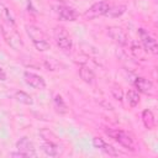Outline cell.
I'll return each instance as SVG.
<instances>
[{
	"mask_svg": "<svg viewBox=\"0 0 158 158\" xmlns=\"http://www.w3.org/2000/svg\"><path fill=\"white\" fill-rule=\"evenodd\" d=\"M10 156H11V157H20V158L25 157V156H23V154H22L21 152H19V151H17V152H15V153H11Z\"/></svg>",
	"mask_w": 158,
	"mask_h": 158,
	"instance_id": "24",
	"label": "cell"
},
{
	"mask_svg": "<svg viewBox=\"0 0 158 158\" xmlns=\"http://www.w3.org/2000/svg\"><path fill=\"white\" fill-rule=\"evenodd\" d=\"M79 77L83 79V81L88 83V84H91L95 79V74L94 72L88 67V65H80L79 67Z\"/></svg>",
	"mask_w": 158,
	"mask_h": 158,
	"instance_id": "14",
	"label": "cell"
},
{
	"mask_svg": "<svg viewBox=\"0 0 158 158\" xmlns=\"http://www.w3.org/2000/svg\"><path fill=\"white\" fill-rule=\"evenodd\" d=\"M15 99L19 102L25 104V105H32L33 104V100H32L31 95L27 94V93H25V91H22V90H19V91L15 93Z\"/></svg>",
	"mask_w": 158,
	"mask_h": 158,
	"instance_id": "19",
	"label": "cell"
},
{
	"mask_svg": "<svg viewBox=\"0 0 158 158\" xmlns=\"http://www.w3.org/2000/svg\"><path fill=\"white\" fill-rule=\"evenodd\" d=\"M107 35L114 42H116L120 46H126L127 42H128L126 32L118 26H110L107 28Z\"/></svg>",
	"mask_w": 158,
	"mask_h": 158,
	"instance_id": "9",
	"label": "cell"
},
{
	"mask_svg": "<svg viewBox=\"0 0 158 158\" xmlns=\"http://www.w3.org/2000/svg\"><path fill=\"white\" fill-rule=\"evenodd\" d=\"M53 102H54V107H56L57 112H59V114H65V112L68 111L67 104L64 102L63 98H62L59 94L54 95V98H53Z\"/></svg>",
	"mask_w": 158,
	"mask_h": 158,
	"instance_id": "18",
	"label": "cell"
},
{
	"mask_svg": "<svg viewBox=\"0 0 158 158\" xmlns=\"http://www.w3.org/2000/svg\"><path fill=\"white\" fill-rule=\"evenodd\" d=\"M2 15H4V19H6V21H7L9 25L15 26V21H14V19H12V16H11V14H10V11H9V9L5 7V9L2 10Z\"/></svg>",
	"mask_w": 158,
	"mask_h": 158,
	"instance_id": "22",
	"label": "cell"
},
{
	"mask_svg": "<svg viewBox=\"0 0 158 158\" xmlns=\"http://www.w3.org/2000/svg\"><path fill=\"white\" fill-rule=\"evenodd\" d=\"M16 148L19 152H21L25 157H36L37 152L36 148L32 143V141H30L27 137H22L16 142Z\"/></svg>",
	"mask_w": 158,
	"mask_h": 158,
	"instance_id": "8",
	"label": "cell"
},
{
	"mask_svg": "<svg viewBox=\"0 0 158 158\" xmlns=\"http://www.w3.org/2000/svg\"><path fill=\"white\" fill-rule=\"evenodd\" d=\"M111 94H112V96H114L117 101H122V99H123V93H122V89H121L120 86H114V88L111 89Z\"/></svg>",
	"mask_w": 158,
	"mask_h": 158,
	"instance_id": "20",
	"label": "cell"
},
{
	"mask_svg": "<svg viewBox=\"0 0 158 158\" xmlns=\"http://www.w3.org/2000/svg\"><path fill=\"white\" fill-rule=\"evenodd\" d=\"M106 135L112 138L114 141H116L118 144H121L122 147L130 149V151H135V143H133V139L131 138V136L128 133H126L125 131L122 130H118V128H106L105 130Z\"/></svg>",
	"mask_w": 158,
	"mask_h": 158,
	"instance_id": "3",
	"label": "cell"
},
{
	"mask_svg": "<svg viewBox=\"0 0 158 158\" xmlns=\"http://www.w3.org/2000/svg\"><path fill=\"white\" fill-rule=\"evenodd\" d=\"M93 144H94L95 148H99L100 151H102L104 153H106V154H109V156L116 157V156L120 154V152H117L116 148H114L111 144L106 143V142H105L102 138H100V137H94V138H93Z\"/></svg>",
	"mask_w": 158,
	"mask_h": 158,
	"instance_id": "13",
	"label": "cell"
},
{
	"mask_svg": "<svg viewBox=\"0 0 158 158\" xmlns=\"http://www.w3.org/2000/svg\"><path fill=\"white\" fill-rule=\"evenodd\" d=\"M25 28H26L27 36L31 38V41H32V43L37 51L44 52V51H48L51 48L47 35L40 27L33 26V25H26Z\"/></svg>",
	"mask_w": 158,
	"mask_h": 158,
	"instance_id": "1",
	"label": "cell"
},
{
	"mask_svg": "<svg viewBox=\"0 0 158 158\" xmlns=\"http://www.w3.org/2000/svg\"><path fill=\"white\" fill-rule=\"evenodd\" d=\"M126 5H110L109 10L106 11L105 16L115 19V17H120L126 12Z\"/></svg>",
	"mask_w": 158,
	"mask_h": 158,
	"instance_id": "16",
	"label": "cell"
},
{
	"mask_svg": "<svg viewBox=\"0 0 158 158\" xmlns=\"http://www.w3.org/2000/svg\"><path fill=\"white\" fill-rule=\"evenodd\" d=\"M54 11L58 15V17L60 20H64V21H75L78 19V12L73 7H69L65 5L54 6Z\"/></svg>",
	"mask_w": 158,
	"mask_h": 158,
	"instance_id": "10",
	"label": "cell"
},
{
	"mask_svg": "<svg viewBox=\"0 0 158 158\" xmlns=\"http://www.w3.org/2000/svg\"><path fill=\"white\" fill-rule=\"evenodd\" d=\"M138 36H139V40H141L146 52H149L152 54H157L158 53L157 41L148 31H146L144 28H138Z\"/></svg>",
	"mask_w": 158,
	"mask_h": 158,
	"instance_id": "5",
	"label": "cell"
},
{
	"mask_svg": "<svg viewBox=\"0 0 158 158\" xmlns=\"http://www.w3.org/2000/svg\"><path fill=\"white\" fill-rule=\"evenodd\" d=\"M142 122H143L144 127L148 128V130H153L156 127V118H154V115H153V112L151 110H148V109L143 110V112H142Z\"/></svg>",
	"mask_w": 158,
	"mask_h": 158,
	"instance_id": "15",
	"label": "cell"
},
{
	"mask_svg": "<svg viewBox=\"0 0 158 158\" xmlns=\"http://www.w3.org/2000/svg\"><path fill=\"white\" fill-rule=\"evenodd\" d=\"M126 100H127V102H128V105L131 107H136L138 105V102H139V94H138V91L135 90V89L128 90L127 94H126Z\"/></svg>",
	"mask_w": 158,
	"mask_h": 158,
	"instance_id": "17",
	"label": "cell"
},
{
	"mask_svg": "<svg viewBox=\"0 0 158 158\" xmlns=\"http://www.w3.org/2000/svg\"><path fill=\"white\" fill-rule=\"evenodd\" d=\"M131 52H132L133 54L138 56V58H144V52H143V49H142L139 46H137V44H132Z\"/></svg>",
	"mask_w": 158,
	"mask_h": 158,
	"instance_id": "21",
	"label": "cell"
},
{
	"mask_svg": "<svg viewBox=\"0 0 158 158\" xmlns=\"http://www.w3.org/2000/svg\"><path fill=\"white\" fill-rule=\"evenodd\" d=\"M1 33L2 37L5 40V42L15 51H19L20 48L23 47L22 40L20 37V35L16 32V30L14 28V26L9 25V23H2L1 25Z\"/></svg>",
	"mask_w": 158,
	"mask_h": 158,
	"instance_id": "2",
	"label": "cell"
},
{
	"mask_svg": "<svg viewBox=\"0 0 158 158\" xmlns=\"http://www.w3.org/2000/svg\"><path fill=\"white\" fill-rule=\"evenodd\" d=\"M23 80L27 85H30L31 88L33 89H38V90H42L46 88V81L44 79L36 74V73H32V72H23Z\"/></svg>",
	"mask_w": 158,
	"mask_h": 158,
	"instance_id": "7",
	"label": "cell"
},
{
	"mask_svg": "<svg viewBox=\"0 0 158 158\" xmlns=\"http://www.w3.org/2000/svg\"><path fill=\"white\" fill-rule=\"evenodd\" d=\"M53 37L56 41V44L62 49V51H69L72 48V38L65 31V28L57 26L53 30Z\"/></svg>",
	"mask_w": 158,
	"mask_h": 158,
	"instance_id": "4",
	"label": "cell"
},
{
	"mask_svg": "<svg viewBox=\"0 0 158 158\" xmlns=\"http://www.w3.org/2000/svg\"><path fill=\"white\" fill-rule=\"evenodd\" d=\"M42 151L49 156V157H58L62 153V148L56 141H49V139H43L42 143Z\"/></svg>",
	"mask_w": 158,
	"mask_h": 158,
	"instance_id": "12",
	"label": "cell"
},
{
	"mask_svg": "<svg viewBox=\"0 0 158 158\" xmlns=\"http://www.w3.org/2000/svg\"><path fill=\"white\" fill-rule=\"evenodd\" d=\"M109 7H110V4L107 1L95 2L84 12V17L86 20H94V19H98L100 16H105V14L109 10Z\"/></svg>",
	"mask_w": 158,
	"mask_h": 158,
	"instance_id": "6",
	"label": "cell"
},
{
	"mask_svg": "<svg viewBox=\"0 0 158 158\" xmlns=\"http://www.w3.org/2000/svg\"><path fill=\"white\" fill-rule=\"evenodd\" d=\"M0 80H6V73H5V70L0 67Z\"/></svg>",
	"mask_w": 158,
	"mask_h": 158,
	"instance_id": "23",
	"label": "cell"
},
{
	"mask_svg": "<svg viewBox=\"0 0 158 158\" xmlns=\"http://www.w3.org/2000/svg\"><path fill=\"white\" fill-rule=\"evenodd\" d=\"M135 86H136L137 91H139L142 94H146V95H154V93H156L154 84L149 79H146V78H142V77L136 78Z\"/></svg>",
	"mask_w": 158,
	"mask_h": 158,
	"instance_id": "11",
	"label": "cell"
}]
</instances>
